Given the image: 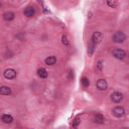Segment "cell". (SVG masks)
<instances>
[{"label": "cell", "mask_w": 129, "mask_h": 129, "mask_svg": "<svg viewBox=\"0 0 129 129\" xmlns=\"http://www.w3.org/2000/svg\"><path fill=\"white\" fill-rule=\"evenodd\" d=\"M4 77L7 80H12V79H14L16 77V72L13 69H7L4 72Z\"/></svg>", "instance_id": "cell-5"}, {"label": "cell", "mask_w": 129, "mask_h": 129, "mask_svg": "<svg viewBox=\"0 0 129 129\" xmlns=\"http://www.w3.org/2000/svg\"><path fill=\"white\" fill-rule=\"evenodd\" d=\"M112 113L115 117L117 118H121L125 115V110L123 107H115L113 110H112Z\"/></svg>", "instance_id": "cell-2"}, {"label": "cell", "mask_w": 129, "mask_h": 129, "mask_svg": "<svg viewBox=\"0 0 129 129\" xmlns=\"http://www.w3.org/2000/svg\"><path fill=\"white\" fill-rule=\"evenodd\" d=\"M0 94L1 95H10L11 94V89L7 86H2L0 88Z\"/></svg>", "instance_id": "cell-13"}, {"label": "cell", "mask_w": 129, "mask_h": 129, "mask_svg": "<svg viewBox=\"0 0 129 129\" xmlns=\"http://www.w3.org/2000/svg\"><path fill=\"white\" fill-rule=\"evenodd\" d=\"M23 13H24V15L27 16V17H32V16L34 15V13H35V10H34L33 7L28 6V7H26V8L24 9Z\"/></svg>", "instance_id": "cell-8"}, {"label": "cell", "mask_w": 129, "mask_h": 129, "mask_svg": "<svg viewBox=\"0 0 129 129\" xmlns=\"http://www.w3.org/2000/svg\"><path fill=\"white\" fill-rule=\"evenodd\" d=\"M107 4L110 6V7H112V8H116L117 6H118V3L116 2V1H107Z\"/></svg>", "instance_id": "cell-17"}, {"label": "cell", "mask_w": 129, "mask_h": 129, "mask_svg": "<svg viewBox=\"0 0 129 129\" xmlns=\"http://www.w3.org/2000/svg\"><path fill=\"white\" fill-rule=\"evenodd\" d=\"M37 75L40 77V78H42V79H45L46 77H47V72H46V70L45 69H43V68H40V69H38L37 70Z\"/></svg>", "instance_id": "cell-14"}, {"label": "cell", "mask_w": 129, "mask_h": 129, "mask_svg": "<svg viewBox=\"0 0 129 129\" xmlns=\"http://www.w3.org/2000/svg\"><path fill=\"white\" fill-rule=\"evenodd\" d=\"M112 53H113V55H114L116 58H118V59H123V58L126 56V52H125L123 49H121V48H115Z\"/></svg>", "instance_id": "cell-3"}, {"label": "cell", "mask_w": 129, "mask_h": 129, "mask_svg": "<svg viewBox=\"0 0 129 129\" xmlns=\"http://www.w3.org/2000/svg\"><path fill=\"white\" fill-rule=\"evenodd\" d=\"M61 41H62V43H63L64 45H68V44H69V40H68L67 35H62V37H61Z\"/></svg>", "instance_id": "cell-18"}, {"label": "cell", "mask_w": 129, "mask_h": 129, "mask_svg": "<svg viewBox=\"0 0 129 129\" xmlns=\"http://www.w3.org/2000/svg\"><path fill=\"white\" fill-rule=\"evenodd\" d=\"M14 17H15V14H14L13 12H10V11H8V12H5V13L3 14V18H4L6 21H10V20H13V19H14Z\"/></svg>", "instance_id": "cell-11"}, {"label": "cell", "mask_w": 129, "mask_h": 129, "mask_svg": "<svg viewBox=\"0 0 129 129\" xmlns=\"http://www.w3.org/2000/svg\"><path fill=\"white\" fill-rule=\"evenodd\" d=\"M92 40H93V42L94 43H100L102 40H103V34L101 33V32H95L94 34H93V36H92Z\"/></svg>", "instance_id": "cell-7"}, {"label": "cell", "mask_w": 129, "mask_h": 129, "mask_svg": "<svg viewBox=\"0 0 129 129\" xmlns=\"http://www.w3.org/2000/svg\"><path fill=\"white\" fill-rule=\"evenodd\" d=\"M113 41L114 42H116V43H121V42H123L125 39H126V35L122 32V31H117V32H115L114 33V35H113Z\"/></svg>", "instance_id": "cell-1"}, {"label": "cell", "mask_w": 129, "mask_h": 129, "mask_svg": "<svg viewBox=\"0 0 129 129\" xmlns=\"http://www.w3.org/2000/svg\"><path fill=\"white\" fill-rule=\"evenodd\" d=\"M111 100L114 103H119V102H121L123 100V95L120 92H114L111 95Z\"/></svg>", "instance_id": "cell-6"}, {"label": "cell", "mask_w": 129, "mask_h": 129, "mask_svg": "<svg viewBox=\"0 0 129 129\" xmlns=\"http://www.w3.org/2000/svg\"><path fill=\"white\" fill-rule=\"evenodd\" d=\"M81 83H82V85H83L84 87H88V86L90 85V81H89V79H87L86 77L82 78V80H81Z\"/></svg>", "instance_id": "cell-15"}, {"label": "cell", "mask_w": 129, "mask_h": 129, "mask_svg": "<svg viewBox=\"0 0 129 129\" xmlns=\"http://www.w3.org/2000/svg\"><path fill=\"white\" fill-rule=\"evenodd\" d=\"M93 49H94V45H93V44H91V45H90V51H89V54H92Z\"/></svg>", "instance_id": "cell-19"}, {"label": "cell", "mask_w": 129, "mask_h": 129, "mask_svg": "<svg viewBox=\"0 0 129 129\" xmlns=\"http://www.w3.org/2000/svg\"><path fill=\"white\" fill-rule=\"evenodd\" d=\"M55 62H56V57L54 55H50V56H48V57L45 58V63L47 66H52Z\"/></svg>", "instance_id": "cell-12"}, {"label": "cell", "mask_w": 129, "mask_h": 129, "mask_svg": "<svg viewBox=\"0 0 129 129\" xmlns=\"http://www.w3.org/2000/svg\"><path fill=\"white\" fill-rule=\"evenodd\" d=\"M98 69H99V71H101L102 70V61L100 60V61H98Z\"/></svg>", "instance_id": "cell-20"}, {"label": "cell", "mask_w": 129, "mask_h": 129, "mask_svg": "<svg viewBox=\"0 0 129 129\" xmlns=\"http://www.w3.org/2000/svg\"><path fill=\"white\" fill-rule=\"evenodd\" d=\"M1 120H2V122L5 123V124H10V123H12V121H13V117H12L11 115L4 114V115L1 117Z\"/></svg>", "instance_id": "cell-9"}, {"label": "cell", "mask_w": 129, "mask_h": 129, "mask_svg": "<svg viewBox=\"0 0 129 129\" xmlns=\"http://www.w3.org/2000/svg\"><path fill=\"white\" fill-rule=\"evenodd\" d=\"M80 123H81L80 118H79V117H77V118H75V119H74V121H73V124H72V125H73V127H74V128H77V127L79 126V124H80Z\"/></svg>", "instance_id": "cell-16"}, {"label": "cell", "mask_w": 129, "mask_h": 129, "mask_svg": "<svg viewBox=\"0 0 129 129\" xmlns=\"http://www.w3.org/2000/svg\"><path fill=\"white\" fill-rule=\"evenodd\" d=\"M97 88L100 90V91H105L108 87V84H107V81L104 80V79H99L97 81V84H96Z\"/></svg>", "instance_id": "cell-4"}, {"label": "cell", "mask_w": 129, "mask_h": 129, "mask_svg": "<svg viewBox=\"0 0 129 129\" xmlns=\"http://www.w3.org/2000/svg\"><path fill=\"white\" fill-rule=\"evenodd\" d=\"M94 121H95L96 123H98V124H103L104 121H105V118H104V116H103L102 114L98 113V114H96V115L94 116Z\"/></svg>", "instance_id": "cell-10"}]
</instances>
